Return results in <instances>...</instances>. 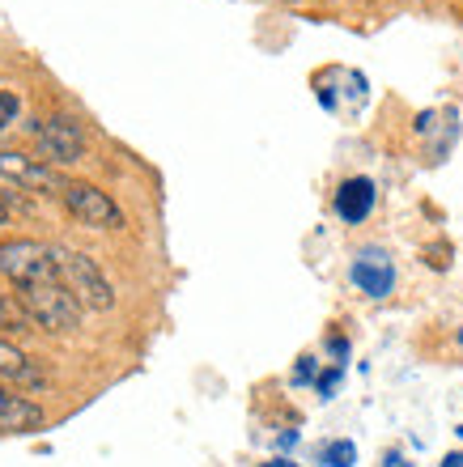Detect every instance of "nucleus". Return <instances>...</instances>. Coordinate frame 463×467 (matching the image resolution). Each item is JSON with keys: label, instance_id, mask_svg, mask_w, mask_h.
Wrapping results in <instances>:
<instances>
[{"label": "nucleus", "instance_id": "obj_1", "mask_svg": "<svg viewBox=\"0 0 463 467\" xmlns=\"http://www.w3.org/2000/svg\"><path fill=\"white\" fill-rule=\"evenodd\" d=\"M51 259H56V272H60V285L81 302V310H110L115 306V289H110L107 272L98 268V259L86 251H73V246L51 243Z\"/></svg>", "mask_w": 463, "mask_h": 467}, {"label": "nucleus", "instance_id": "obj_2", "mask_svg": "<svg viewBox=\"0 0 463 467\" xmlns=\"http://www.w3.org/2000/svg\"><path fill=\"white\" fill-rule=\"evenodd\" d=\"M26 302V310L35 315V323L43 332H56V336H68L81 327V302H77L60 281H43V285H26L17 289Z\"/></svg>", "mask_w": 463, "mask_h": 467}, {"label": "nucleus", "instance_id": "obj_3", "mask_svg": "<svg viewBox=\"0 0 463 467\" xmlns=\"http://www.w3.org/2000/svg\"><path fill=\"white\" fill-rule=\"evenodd\" d=\"M0 272H5L17 289L43 285V281H60L56 259H51V246L35 243V238H9V243L0 246Z\"/></svg>", "mask_w": 463, "mask_h": 467}, {"label": "nucleus", "instance_id": "obj_4", "mask_svg": "<svg viewBox=\"0 0 463 467\" xmlns=\"http://www.w3.org/2000/svg\"><path fill=\"white\" fill-rule=\"evenodd\" d=\"M0 179L13 187H22V192H30V196H64V192H68V183L56 174L51 161L17 153V149H0Z\"/></svg>", "mask_w": 463, "mask_h": 467}, {"label": "nucleus", "instance_id": "obj_5", "mask_svg": "<svg viewBox=\"0 0 463 467\" xmlns=\"http://www.w3.org/2000/svg\"><path fill=\"white\" fill-rule=\"evenodd\" d=\"M35 140H38V149H43V158L47 161H81L86 158V149H89V140H86V128L77 119H68V115H51V119H35Z\"/></svg>", "mask_w": 463, "mask_h": 467}, {"label": "nucleus", "instance_id": "obj_6", "mask_svg": "<svg viewBox=\"0 0 463 467\" xmlns=\"http://www.w3.org/2000/svg\"><path fill=\"white\" fill-rule=\"evenodd\" d=\"M64 204H68V213H73L81 225H89V230H123V209L94 183H68Z\"/></svg>", "mask_w": 463, "mask_h": 467}, {"label": "nucleus", "instance_id": "obj_7", "mask_svg": "<svg viewBox=\"0 0 463 467\" xmlns=\"http://www.w3.org/2000/svg\"><path fill=\"white\" fill-rule=\"evenodd\" d=\"M349 281H353L366 297H387L391 289H395V264H391L387 251L366 246V251L349 264Z\"/></svg>", "mask_w": 463, "mask_h": 467}, {"label": "nucleus", "instance_id": "obj_8", "mask_svg": "<svg viewBox=\"0 0 463 467\" xmlns=\"http://www.w3.org/2000/svg\"><path fill=\"white\" fill-rule=\"evenodd\" d=\"M336 217H341L344 225H362L374 213L378 204V187L374 179H366V174H353V179H344L341 187H336Z\"/></svg>", "mask_w": 463, "mask_h": 467}, {"label": "nucleus", "instance_id": "obj_9", "mask_svg": "<svg viewBox=\"0 0 463 467\" xmlns=\"http://www.w3.org/2000/svg\"><path fill=\"white\" fill-rule=\"evenodd\" d=\"M38 425H43V408L0 387V433H30Z\"/></svg>", "mask_w": 463, "mask_h": 467}, {"label": "nucleus", "instance_id": "obj_10", "mask_svg": "<svg viewBox=\"0 0 463 467\" xmlns=\"http://www.w3.org/2000/svg\"><path fill=\"white\" fill-rule=\"evenodd\" d=\"M0 379L17 382V387H30V391H38V387L47 382L43 379V369H38L22 348L13 345V340H5V336H0Z\"/></svg>", "mask_w": 463, "mask_h": 467}, {"label": "nucleus", "instance_id": "obj_11", "mask_svg": "<svg viewBox=\"0 0 463 467\" xmlns=\"http://www.w3.org/2000/svg\"><path fill=\"white\" fill-rule=\"evenodd\" d=\"M0 327H5V332H13V336L38 332V323H35V315L26 310L22 294H0Z\"/></svg>", "mask_w": 463, "mask_h": 467}, {"label": "nucleus", "instance_id": "obj_12", "mask_svg": "<svg viewBox=\"0 0 463 467\" xmlns=\"http://www.w3.org/2000/svg\"><path fill=\"white\" fill-rule=\"evenodd\" d=\"M319 463L323 467H357V446L353 442H328L319 451Z\"/></svg>", "mask_w": 463, "mask_h": 467}, {"label": "nucleus", "instance_id": "obj_13", "mask_svg": "<svg viewBox=\"0 0 463 467\" xmlns=\"http://www.w3.org/2000/svg\"><path fill=\"white\" fill-rule=\"evenodd\" d=\"M17 111H22V99H17L9 86H0V128H9V123L17 119Z\"/></svg>", "mask_w": 463, "mask_h": 467}, {"label": "nucleus", "instance_id": "obj_14", "mask_svg": "<svg viewBox=\"0 0 463 467\" xmlns=\"http://www.w3.org/2000/svg\"><path fill=\"white\" fill-rule=\"evenodd\" d=\"M341 374H344L341 366H331L328 374H319V379H315V387H319V395H323V400H328V395L336 391V382H341Z\"/></svg>", "mask_w": 463, "mask_h": 467}, {"label": "nucleus", "instance_id": "obj_15", "mask_svg": "<svg viewBox=\"0 0 463 467\" xmlns=\"http://www.w3.org/2000/svg\"><path fill=\"white\" fill-rule=\"evenodd\" d=\"M310 379H315V357H302V366H298L293 382H310Z\"/></svg>", "mask_w": 463, "mask_h": 467}, {"label": "nucleus", "instance_id": "obj_16", "mask_svg": "<svg viewBox=\"0 0 463 467\" xmlns=\"http://www.w3.org/2000/svg\"><path fill=\"white\" fill-rule=\"evenodd\" d=\"M459 438H463V430H459ZM442 467H463V455H447L442 459Z\"/></svg>", "mask_w": 463, "mask_h": 467}, {"label": "nucleus", "instance_id": "obj_17", "mask_svg": "<svg viewBox=\"0 0 463 467\" xmlns=\"http://www.w3.org/2000/svg\"><path fill=\"white\" fill-rule=\"evenodd\" d=\"M259 467H298L293 459H268V463H259Z\"/></svg>", "mask_w": 463, "mask_h": 467}, {"label": "nucleus", "instance_id": "obj_18", "mask_svg": "<svg viewBox=\"0 0 463 467\" xmlns=\"http://www.w3.org/2000/svg\"><path fill=\"white\" fill-rule=\"evenodd\" d=\"M5 222H9V209H5V204H0V225H5Z\"/></svg>", "mask_w": 463, "mask_h": 467}, {"label": "nucleus", "instance_id": "obj_19", "mask_svg": "<svg viewBox=\"0 0 463 467\" xmlns=\"http://www.w3.org/2000/svg\"><path fill=\"white\" fill-rule=\"evenodd\" d=\"M459 345H463V332H459Z\"/></svg>", "mask_w": 463, "mask_h": 467}]
</instances>
